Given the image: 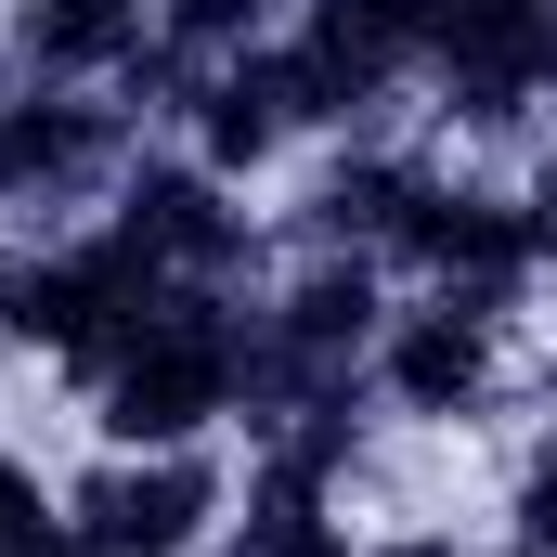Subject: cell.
Listing matches in <instances>:
<instances>
[{
	"instance_id": "cell-4",
	"label": "cell",
	"mask_w": 557,
	"mask_h": 557,
	"mask_svg": "<svg viewBox=\"0 0 557 557\" xmlns=\"http://www.w3.org/2000/svg\"><path fill=\"white\" fill-rule=\"evenodd\" d=\"M104 221L131 234L143 260H169V273H195V285H234L247 260H260V221L234 208V182H221V169H195V156H156V143L117 169Z\"/></svg>"
},
{
	"instance_id": "cell-13",
	"label": "cell",
	"mask_w": 557,
	"mask_h": 557,
	"mask_svg": "<svg viewBox=\"0 0 557 557\" xmlns=\"http://www.w3.org/2000/svg\"><path fill=\"white\" fill-rule=\"evenodd\" d=\"M363 557H467V545H454V532H376Z\"/></svg>"
},
{
	"instance_id": "cell-8",
	"label": "cell",
	"mask_w": 557,
	"mask_h": 557,
	"mask_svg": "<svg viewBox=\"0 0 557 557\" xmlns=\"http://www.w3.org/2000/svg\"><path fill=\"white\" fill-rule=\"evenodd\" d=\"M298 131H311V117H298V65H285V26H273L260 52H221V65H208V91H195V117H182V156L221 169V182H260Z\"/></svg>"
},
{
	"instance_id": "cell-14",
	"label": "cell",
	"mask_w": 557,
	"mask_h": 557,
	"mask_svg": "<svg viewBox=\"0 0 557 557\" xmlns=\"http://www.w3.org/2000/svg\"><path fill=\"white\" fill-rule=\"evenodd\" d=\"M26 506H39V467H26V454H0V519H26Z\"/></svg>"
},
{
	"instance_id": "cell-6",
	"label": "cell",
	"mask_w": 557,
	"mask_h": 557,
	"mask_svg": "<svg viewBox=\"0 0 557 557\" xmlns=\"http://www.w3.org/2000/svg\"><path fill=\"white\" fill-rule=\"evenodd\" d=\"M221 506H234V493H221L208 454H104V467L65 493V519L104 557H195Z\"/></svg>"
},
{
	"instance_id": "cell-5",
	"label": "cell",
	"mask_w": 557,
	"mask_h": 557,
	"mask_svg": "<svg viewBox=\"0 0 557 557\" xmlns=\"http://www.w3.org/2000/svg\"><path fill=\"white\" fill-rule=\"evenodd\" d=\"M363 376H376V403H389V416L480 428L493 403H506V324H480V311H454V298H403Z\"/></svg>"
},
{
	"instance_id": "cell-2",
	"label": "cell",
	"mask_w": 557,
	"mask_h": 557,
	"mask_svg": "<svg viewBox=\"0 0 557 557\" xmlns=\"http://www.w3.org/2000/svg\"><path fill=\"white\" fill-rule=\"evenodd\" d=\"M131 156H143V131L117 117V91L13 78V104H0V208H39V221L78 234V208H104Z\"/></svg>"
},
{
	"instance_id": "cell-11",
	"label": "cell",
	"mask_w": 557,
	"mask_h": 557,
	"mask_svg": "<svg viewBox=\"0 0 557 557\" xmlns=\"http://www.w3.org/2000/svg\"><path fill=\"white\" fill-rule=\"evenodd\" d=\"M506 545H519V557H557V441L519 467V493H506Z\"/></svg>"
},
{
	"instance_id": "cell-7",
	"label": "cell",
	"mask_w": 557,
	"mask_h": 557,
	"mask_svg": "<svg viewBox=\"0 0 557 557\" xmlns=\"http://www.w3.org/2000/svg\"><path fill=\"white\" fill-rule=\"evenodd\" d=\"M389 260H350V247H298V273L260 298V324L285 337V363H311V376H363L376 363V337H389Z\"/></svg>"
},
{
	"instance_id": "cell-15",
	"label": "cell",
	"mask_w": 557,
	"mask_h": 557,
	"mask_svg": "<svg viewBox=\"0 0 557 557\" xmlns=\"http://www.w3.org/2000/svg\"><path fill=\"white\" fill-rule=\"evenodd\" d=\"M65 557H104V545H91V532H78V519H65Z\"/></svg>"
},
{
	"instance_id": "cell-12",
	"label": "cell",
	"mask_w": 557,
	"mask_h": 557,
	"mask_svg": "<svg viewBox=\"0 0 557 557\" xmlns=\"http://www.w3.org/2000/svg\"><path fill=\"white\" fill-rule=\"evenodd\" d=\"M519 221H532V273H557V143H545V169L519 182Z\"/></svg>"
},
{
	"instance_id": "cell-1",
	"label": "cell",
	"mask_w": 557,
	"mask_h": 557,
	"mask_svg": "<svg viewBox=\"0 0 557 557\" xmlns=\"http://www.w3.org/2000/svg\"><path fill=\"white\" fill-rule=\"evenodd\" d=\"M247 389V298L234 285H169V311L91 376L104 454H195L208 428H234Z\"/></svg>"
},
{
	"instance_id": "cell-9",
	"label": "cell",
	"mask_w": 557,
	"mask_h": 557,
	"mask_svg": "<svg viewBox=\"0 0 557 557\" xmlns=\"http://www.w3.org/2000/svg\"><path fill=\"white\" fill-rule=\"evenodd\" d=\"M428 195V156H389V143H350L311 195H298V247H350V260H389L403 221Z\"/></svg>"
},
{
	"instance_id": "cell-10",
	"label": "cell",
	"mask_w": 557,
	"mask_h": 557,
	"mask_svg": "<svg viewBox=\"0 0 557 557\" xmlns=\"http://www.w3.org/2000/svg\"><path fill=\"white\" fill-rule=\"evenodd\" d=\"M273 26H285V0H156V39H169V52H195V65L260 52Z\"/></svg>"
},
{
	"instance_id": "cell-3",
	"label": "cell",
	"mask_w": 557,
	"mask_h": 557,
	"mask_svg": "<svg viewBox=\"0 0 557 557\" xmlns=\"http://www.w3.org/2000/svg\"><path fill=\"white\" fill-rule=\"evenodd\" d=\"M389 273H416V298H454V311H480V324H519V298H532V221H519V195H493V182H441L428 169L416 221H403V247H389Z\"/></svg>"
}]
</instances>
